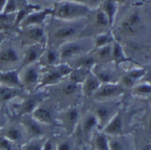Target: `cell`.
Listing matches in <instances>:
<instances>
[{"mask_svg": "<svg viewBox=\"0 0 151 150\" xmlns=\"http://www.w3.org/2000/svg\"><path fill=\"white\" fill-rule=\"evenodd\" d=\"M124 92L123 86L116 83H105L102 84L99 89L94 94L96 98L99 99H109L111 97L121 95Z\"/></svg>", "mask_w": 151, "mask_h": 150, "instance_id": "obj_4", "label": "cell"}, {"mask_svg": "<svg viewBox=\"0 0 151 150\" xmlns=\"http://www.w3.org/2000/svg\"><path fill=\"white\" fill-rule=\"evenodd\" d=\"M17 7H18V5H17L16 0H7L4 9H3V13L6 15V14L14 12L17 9Z\"/></svg>", "mask_w": 151, "mask_h": 150, "instance_id": "obj_38", "label": "cell"}, {"mask_svg": "<svg viewBox=\"0 0 151 150\" xmlns=\"http://www.w3.org/2000/svg\"><path fill=\"white\" fill-rule=\"evenodd\" d=\"M146 73H147V71L144 69H136L129 72L127 75H129L133 81L137 83V81H139V79H141L146 75Z\"/></svg>", "mask_w": 151, "mask_h": 150, "instance_id": "obj_35", "label": "cell"}, {"mask_svg": "<svg viewBox=\"0 0 151 150\" xmlns=\"http://www.w3.org/2000/svg\"><path fill=\"white\" fill-rule=\"evenodd\" d=\"M63 76L60 74L57 68H54L51 71L47 72L44 76V79L42 81V85H53L56 83L61 81L62 79H63Z\"/></svg>", "mask_w": 151, "mask_h": 150, "instance_id": "obj_23", "label": "cell"}, {"mask_svg": "<svg viewBox=\"0 0 151 150\" xmlns=\"http://www.w3.org/2000/svg\"><path fill=\"white\" fill-rule=\"evenodd\" d=\"M24 130L20 126L16 125H12L4 128H1V136L5 137L13 143H19L22 142L24 137Z\"/></svg>", "mask_w": 151, "mask_h": 150, "instance_id": "obj_11", "label": "cell"}, {"mask_svg": "<svg viewBox=\"0 0 151 150\" xmlns=\"http://www.w3.org/2000/svg\"><path fill=\"white\" fill-rule=\"evenodd\" d=\"M98 127V121L95 114H90L86 117L83 123V132L86 137L93 134L94 129Z\"/></svg>", "mask_w": 151, "mask_h": 150, "instance_id": "obj_20", "label": "cell"}, {"mask_svg": "<svg viewBox=\"0 0 151 150\" xmlns=\"http://www.w3.org/2000/svg\"><path fill=\"white\" fill-rule=\"evenodd\" d=\"M72 1L75 2H78V3H81V4L86 5V2H87L88 1H90V0H72Z\"/></svg>", "mask_w": 151, "mask_h": 150, "instance_id": "obj_44", "label": "cell"}, {"mask_svg": "<svg viewBox=\"0 0 151 150\" xmlns=\"http://www.w3.org/2000/svg\"><path fill=\"white\" fill-rule=\"evenodd\" d=\"M150 106H151V99H150Z\"/></svg>", "mask_w": 151, "mask_h": 150, "instance_id": "obj_50", "label": "cell"}, {"mask_svg": "<svg viewBox=\"0 0 151 150\" xmlns=\"http://www.w3.org/2000/svg\"><path fill=\"white\" fill-rule=\"evenodd\" d=\"M112 54H113V45L111 44L97 49V56L102 60H106L112 58Z\"/></svg>", "mask_w": 151, "mask_h": 150, "instance_id": "obj_30", "label": "cell"}, {"mask_svg": "<svg viewBox=\"0 0 151 150\" xmlns=\"http://www.w3.org/2000/svg\"><path fill=\"white\" fill-rule=\"evenodd\" d=\"M45 46L42 43L32 44L26 49L24 59L22 61V66L29 65L36 62L45 52Z\"/></svg>", "mask_w": 151, "mask_h": 150, "instance_id": "obj_7", "label": "cell"}, {"mask_svg": "<svg viewBox=\"0 0 151 150\" xmlns=\"http://www.w3.org/2000/svg\"><path fill=\"white\" fill-rule=\"evenodd\" d=\"M90 12L88 6L73 1H63L59 2L53 8L52 16L57 19L72 20L86 16Z\"/></svg>", "mask_w": 151, "mask_h": 150, "instance_id": "obj_1", "label": "cell"}, {"mask_svg": "<svg viewBox=\"0 0 151 150\" xmlns=\"http://www.w3.org/2000/svg\"><path fill=\"white\" fill-rule=\"evenodd\" d=\"M38 99H40V97L34 96L32 98H29L27 100H26L23 103L21 108V113L24 115L31 114L34 111V109L37 108L38 103L40 101H38Z\"/></svg>", "mask_w": 151, "mask_h": 150, "instance_id": "obj_25", "label": "cell"}, {"mask_svg": "<svg viewBox=\"0 0 151 150\" xmlns=\"http://www.w3.org/2000/svg\"><path fill=\"white\" fill-rule=\"evenodd\" d=\"M22 126L26 130V134H28L32 139L42 138L44 135L43 128L42 124L34 119L32 116H26L22 120Z\"/></svg>", "mask_w": 151, "mask_h": 150, "instance_id": "obj_5", "label": "cell"}, {"mask_svg": "<svg viewBox=\"0 0 151 150\" xmlns=\"http://www.w3.org/2000/svg\"><path fill=\"white\" fill-rule=\"evenodd\" d=\"M122 83L123 85L126 87H129V88H131V87H134L136 85V82L133 81L131 78L129 77V75H125L122 78Z\"/></svg>", "mask_w": 151, "mask_h": 150, "instance_id": "obj_40", "label": "cell"}, {"mask_svg": "<svg viewBox=\"0 0 151 150\" xmlns=\"http://www.w3.org/2000/svg\"><path fill=\"white\" fill-rule=\"evenodd\" d=\"M46 139L43 138L34 139L24 146L23 150H42Z\"/></svg>", "mask_w": 151, "mask_h": 150, "instance_id": "obj_29", "label": "cell"}, {"mask_svg": "<svg viewBox=\"0 0 151 150\" xmlns=\"http://www.w3.org/2000/svg\"><path fill=\"white\" fill-rule=\"evenodd\" d=\"M60 59V53L57 52L56 50H49L46 52V62L49 65H56L59 59Z\"/></svg>", "mask_w": 151, "mask_h": 150, "instance_id": "obj_33", "label": "cell"}, {"mask_svg": "<svg viewBox=\"0 0 151 150\" xmlns=\"http://www.w3.org/2000/svg\"><path fill=\"white\" fill-rule=\"evenodd\" d=\"M112 59L116 65H119L122 62L130 61L131 59L127 58L124 54L121 45L116 41H114L113 43V54Z\"/></svg>", "mask_w": 151, "mask_h": 150, "instance_id": "obj_21", "label": "cell"}, {"mask_svg": "<svg viewBox=\"0 0 151 150\" xmlns=\"http://www.w3.org/2000/svg\"><path fill=\"white\" fill-rule=\"evenodd\" d=\"M103 11L105 12L109 19V26H112L116 12V0H105L103 5Z\"/></svg>", "mask_w": 151, "mask_h": 150, "instance_id": "obj_22", "label": "cell"}, {"mask_svg": "<svg viewBox=\"0 0 151 150\" xmlns=\"http://www.w3.org/2000/svg\"><path fill=\"white\" fill-rule=\"evenodd\" d=\"M0 84L14 88L22 87V80L19 77V70L12 69L0 71Z\"/></svg>", "mask_w": 151, "mask_h": 150, "instance_id": "obj_9", "label": "cell"}, {"mask_svg": "<svg viewBox=\"0 0 151 150\" xmlns=\"http://www.w3.org/2000/svg\"><path fill=\"white\" fill-rule=\"evenodd\" d=\"M3 41H4V35L2 33H0V46L2 45Z\"/></svg>", "mask_w": 151, "mask_h": 150, "instance_id": "obj_45", "label": "cell"}, {"mask_svg": "<svg viewBox=\"0 0 151 150\" xmlns=\"http://www.w3.org/2000/svg\"><path fill=\"white\" fill-rule=\"evenodd\" d=\"M80 32V29L77 26H66L58 29L54 34V37L56 39H66L73 37Z\"/></svg>", "mask_w": 151, "mask_h": 150, "instance_id": "obj_19", "label": "cell"}, {"mask_svg": "<svg viewBox=\"0 0 151 150\" xmlns=\"http://www.w3.org/2000/svg\"><path fill=\"white\" fill-rule=\"evenodd\" d=\"M86 46L85 42L82 41L68 42L62 45L60 47V59H70L75 55L84 52Z\"/></svg>", "mask_w": 151, "mask_h": 150, "instance_id": "obj_2", "label": "cell"}, {"mask_svg": "<svg viewBox=\"0 0 151 150\" xmlns=\"http://www.w3.org/2000/svg\"><path fill=\"white\" fill-rule=\"evenodd\" d=\"M53 9L48 8L39 12H32L22 20L20 26L22 27H31V26H38L41 25L46 20V17L50 15H52Z\"/></svg>", "mask_w": 151, "mask_h": 150, "instance_id": "obj_3", "label": "cell"}, {"mask_svg": "<svg viewBox=\"0 0 151 150\" xmlns=\"http://www.w3.org/2000/svg\"><path fill=\"white\" fill-rule=\"evenodd\" d=\"M2 128V118L0 117V130H1V128Z\"/></svg>", "mask_w": 151, "mask_h": 150, "instance_id": "obj_48", "label": "cell"}, {"mask_svg": "<svg viewBox=\"0 0 151 150\" xmlns=\"http://www.w3.org/2000/svg\"><path fill=\"white\" fill-rule=\"evenodd\" d=\"M102 83L93 73H89L83 82V93L86 96L94 95L101 86Z\"/></svg>", "mask_w": 151, "mask_h": 150, "instance_id": "obj_14", "label": "cell"}, {"mask_svg": "<svg viewBox=\"0 0 151 150\" xmlns=\"http://www.w3.org/2000/svg\"><path fill=\"white\" fill-rule=\"evenodd\" d=\"M79 118L80 113L76 108H70L66 110L63 116V123L66 127V130L73 132L76 126Z\"/></svg>", "mask_w": 151, "mask_h": 150, "instance_id": "obj_13", "label": "cell"}, {"mask_svg": "<svg viewBox=\"0 0 151 150\" xmlns=\"http://www.w3.org/2000/svg\"><path fill=\"white\" fill-rule=\"evenodd\" d=\"M40 9L39 6H24L23 8H22L19 11L18 14H17V16H16V26H18L21 23L22 20L24 19V18L27 16L29 13L32 12V10L33 9Z\"/></svg>", "mask_w": 151, "mask_h": 150, "instance_id": "obj_28", "label": "cell"}, {"mask_svg": "<svg viewBox=\"0 0 151 150\" xmlns=\"http://www.w3.org/2000/svg\"><path fill=\"white\" fill-rule=\"evenodd\" d=\"M116 1H117V2H123L124 1H125V0H116Z\"/></svg>", "mask_w": 151, "mask_h": 150, "instance_id": "obj_49", "label": "cell"}, {"mask_svg": "<svg viewBox=\"0 0 151 150\" xmlns=\"http://www.w3.org/2000/svg\"><path fill=\"white\" fill-rule=\"evenodd\" d=\"M113 109L109 106H99L96 108L94 114L97 118L99 128L103 129L106 126V125L111 120V118L117 113L113 114Z\"/></svg>", "mask_w": 151, "mask_h": 150, "instance_id": "obj_12", "label": "cell"}, {"mask_svg": "<svg viewBox=\"0 0 151 150\" xmlns=\"http://www.w3.org/2000/svg\"><path fill=\"white\" fill-rule=\"evenodd\" d=\"M140 150H151V148H150V146H147V147L142 148Z\"/></svg>", "mask_w": 151, "mask_h": 150, "instance_id": "obj_47", "label": "cell"}, {"mask_svg": "<svg viewBox=\"0 0 151 150\" xmlns=\"http://www.w3.org/2000/svg\"><path fill=\"white\" fill-rule=\"evenodd\" d=\"M94 146L96 150H109V138L104 132L98 133L95 137Z\"/></svg>", "mask_w": 151, "mask_h": 150, "instance_id": "obj_24", "label": "cell"}, {"mask_svg": "<svg viewBox=\"0 0 151 150\" xmlns=\"http://www.w3.org/2000/svg\"><path fill=\"white\" fill-rule=\"evenodd\" d=\"M19 59L18 52L14 47L7 46L0 49V66L15 64L18 62Z\"/></svg>", "mask_w": 151, "mask_h": 150, "instance_id": "obj_10", "label": "cell"}, {"mask_svg": "<svg viewBox=\"0 0 151 150\" xmlns=\"http://www.w3.org/2000/svg\"><path fill=\"white\" fill-rule=\"evenodd\" d=\"M95 62L96 59L93 56H90V55L84 56L78 62V66H79V68L87 69L88 68H91L92 66H93Z\"/></svg>", "mask_w": 151, "mask_h": 150, "instance_id": "obj_34", "label": "cell"}, {"mask_svg": "<svg viewBox=\"0 0 151 150\" xmlns=\"http://www.w3.org/2000/svg\"><path fill=\"white\" fill-rule=\"evenodd\" d=\"M26 36L27 40L32 42V44L43 43L45 40L44 30L39 26H31L29 29L27 30Z\"/></svg>", "mask_w": 151, "mask_h": 150, "instance_id": "obj_18", "label": "cell"}, {"mask_svg": "<svg viewBox=\"0 0 151 150\" xmlns=\"http://www.w3.org/2000/svg\"><path fill=\"white\" fill-rule=\"evenodd\" d=\"M141 28V19L137 13H133L123 20L120 29L122 32L128 36H133Z\"/></svg>", "mask_w": 151, "mask_h": 150, "instance_id": "obj_6", "label": "cell"}, {"mask_svg": "<svg viewBox=\"0 0 151 150\" xmlns=\"http://www.w3.org/2000/svg\"><path fill=\"white\" fill-rule=\"evenodd\" d=\"M0 150H16L15 143L0 136Z\"/></svg>", "mask_w": 151, "mask_h": 150, "instance_id": "obj_37", "label": "cell"}, {"mask_svg": "<svg viewBox=\"0 0 151 150\" xmlns=\"http://www.w3.org/2000/svg\"><path fill=\"white\" fill-rule=\"evenodd\" d=\"M150 146H151V139H150Z\"/></svg>", "mask_w": 151, "mask_h": 150, "instance_id": "obj_51", "label": "cell"}, {"mask_svg": "<svg viewBox=\"0 0 151 150\" xmlns=\"http://www.w3.org/2000/svg\"><path fill=\"white\" fill-rule=\"evenodd\" d=\"M94 75L99 79V80L101 82L102 84L114 83H113V80L114 79V74L111 71L108 70V69H100V70H98Z\"/></svg>", "mask_w": 151, "mask_h": 150, "instance_id": "obj_27", "label": "cell"}, {"mask_svg": "<svg viewBox=\"0 0 151 150\" xmlns=\"http://www.w3.org/2000/svg\"><path fill=\"white\" fill-rule=\"evenodd\" d=\"M123 118H122L121 115L117 113L111 118V120L106 125V126L103 128L102 132L107 136L115 137L121 136L123 133Z\"/></svg>", "mask_w": 151, "mask_h": 150, "instance_id": "obj_8", "label": "cell"}, {"mask_svg": "<svg viewBox=\"0 0 151 150\" xmlns=\"http://www.w3.org/2000/svg\"><path fill=\"white\" fill-rule=\"evenodd\" d=\"M6 2H7V0H0V12L3 11V9H4Z\"/></svg>", "mask_w": 151, "mask_h": 150, "instance_id": "obj_43", "label": "cell"}, {"mask_svg": "<svg viewBox=\"0 0 151 150\" xmlns=\"http://www.w3.org/2000/svg\"><path fill=\"white\" fill-rule=\"evenodd\" d=\"M72 146L70 142L64 141V142H60V144H58L56 147V150H71Z\"/></svg>", "mask_w": 151, "mask_h": 150, "instance_id": "obj_41", "label": "cell"}, {"mask_svg": "<svg viewBox=\"0 0 151 150\" xmlns=\"http://www.w3.org/2000/svg\"><path fill=\"white\" fill-rule=\"evenodd\" d=\"M112 42H113V38L111 36L107 34H100L96 39L95 48L97 50L99 48L107 46L109 44H111Z\"/></svg>", "mask_w": 151, "mask_h": 150, "instance_id": "obj_31", "label": "cell"}, {"mask_svg": "<svg viewBox=\"0 0 151 150\" xmlns=\"http://www.w3.org/2000/svg\"><path fill=\"white\" fill-rule=\"evenodd\" d=\"M148 125H149V128H150V131L151 132V114L150 116V118H149V122H148Z\"/></svg>", "mask_w": 151, "mask_h": 150, "instance_id": "obj_46", "label": "cell"}, {"mask_svg": "<svg viewBox=\"0 0 151 150\" xmlns=\"http://www.w3.org/2000/svg\"><path fill=\"white\" fill-rule=\"evenodd\" d=\"M133 93L135 95L145 96L151 95V85L150 84H141L134 86Z\"/></svg>", "mask_w": 151, "mask_h": 150, "instance_id": "obj_32", "label": "cell"}, {"mask_svg": "<svg viewBox=\"0 0 151 150\" xmlns=\"http://www.w3.org/2000/svg\"><path fill=\"white\" fill-rule=\"evenodd\" d=\"M77 85L78 83H74V82L71 81L70 83H67L65 85L63 88V92L67 95H71V94H73L76 89H77Z\"/></svg>", "mask_w": 151, "mask_h": 150, "instance_id": "obj_39", "label": "cell"}, {"mask_svg": "<svg viewBox=\"0 0 151 150\" xmlns=\"http://www.w3.org/2000/svg\"><path fill=\"white\" fill-rule=\"evenodd\" d=\"M19 89V88L6 86L0 84V103H8L18 96L20 93Z\"/></svg>", "mask_w": 151, "mask_h": 150, "instance_id": "obj_17", "label": "cell"}, {"mask_svg": "<svg viewBox=\"0 0 151 150\" xmlns=\"http://www.w3.org/2000/svg\"><path fill=\"white\" fill-rule=\"evenodd\" d=\"M26 71L24 72L23 78H22V85L26 86H33L38 82L40 78V71L38 67H36L34 64L27 65Z\"/></svg>", "mask_w": 151, "mask_h": 150, "instance_id": "obj_15", "label": "cell"}, {"mask_svg": "<svg viewBox=\"0 0 151 150\" xmlns=\"http://www.w3.org/2000/svg\"><path fill=\"white\" fill-rule=\"evenodd\" d=\"M32 117L41 124H51L52 123V116L48 109L42 107H37L32 113Z\"/></svg>", "mask_w": 151, "mask_h": 150, "instance_id": "obj_16", "label": "cell"}, {"mask_svg": "<svg viewBox=\"0 0 151 150\" xmlns=\"http://www.w3.org/2000/svg\"><path fill=\"white\" fill-rule=\"evenodd\" d=\"M42 150H53V148H52V143L50 139L46 140V142L44 143Z\"/></svg>", "mask_w": 151, "mask_h": 150, "instance_id": "obj_42", "label": "cell"}, {"mask_svg": "<svg viewBox=\"0 0 151 150\" xmlns=\"http://www.w3.org/2000/svg\"><path fill=\"white\" fill-rule=\"evenodd\" d=\"M96 24L101 27H106L108 26H109V19L103 10L96 14Z\"/></svg>", "mask_w": 151, "mask_h": 150, "instance_id": "obj_36", "label": "cell"}, {"mask_svg": "<svg viewBox=\"0 0 151 150\" xmlns=\"http://www.w3.org/2000/svg\"><path fill=\"white\" fill-rule=\"evenodd\" d=\"M119 136L109 139V150H129L127 143H126Z\"/></svg>", "mask_w": 151, "mask_h": 150, "instance_id": "obj_26", "label": "cell"}]
</instances>
